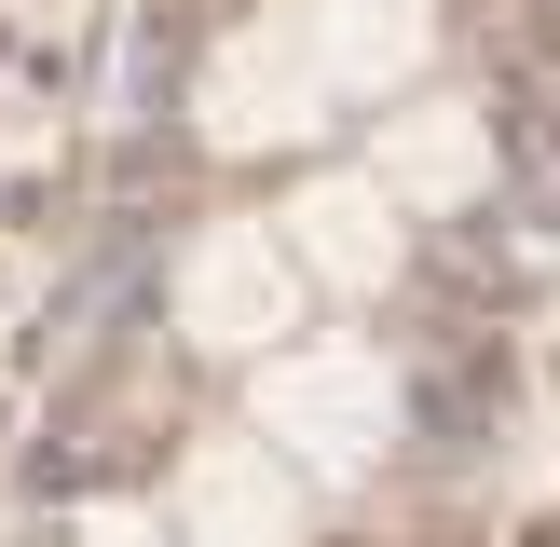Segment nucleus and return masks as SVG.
Returning <instances> with one entry per match:
<instances>
[{
	"mask_svg": "<svg viewBox=\"0 0 560 547\" xmlns=\"http://www.w3.org/2000/svg\"><path fill=\"white\" fill-rule=\"evenodd\" d=\"M260 438L315 479H355L397 438V370L370 342H273L260 356Z\"/></svg>",
	"mask_w": 560,
	"mask_h": 547,
	"instance_id": "f257e3e1",
	"label": "nucleus"
},
{
	"mask_svg": "<svg viewBox=\"0 0 560 547\" xmlns=\"http://www.w3.org/2000/svg\"><path fill=\"white\" fill-rule=\"evenodd\" d=\"M301 301H315V274L288 260L273 219H219V233L178 260V328H191V342H219V356L301 342Z\"/></svg>",
	"mask_w": 560,
	"mask_h": 547,
	"instance_id": "f03ea898",
	"label": "nucleus"
},
{
	"mask_svg": "<svg viewBox=\"0 0 560 547\" xmlns=\"http://www.w3.org/2000/svg\"><path fill=\"white\" fill-rule=\"evenodd\" d=\"M370 178L383 191H397V219L410 206H479V191H492V124H479V109H465V96H424V109H397V124H383V164H370Z\"/></svg>",
	"mask_w": 560,
	"mask_h": 547,
	"instance_id": "20e7f679",
	"label": "nucleus"
},
{
	"mask_svg": "<svg viewBox=\"0 0 560 547\" xmlns=\"http://www.w3.org/2000/svg\"><path fill=\"white\" fill-rule=\"evenodd\" d=\"M301 520H315V507H301V465L273 452L260 424L206 438V452L178 465V534L191 547H301Z\"/></svg>",
	"mask_w": 560,
	"mask_h": 547,
	"instance_id": "7ed1b4c3",
	"label": "nucleus"
},
{
	"mask_svg": "<svg viewBox=\"0 0 560 547\" xmlns=\"http://www.w3.org/2000/svg\"><path fill=\"white\" fill-rule=\"evenodd\" d=\"M301 42H315L328 96H383V82L424 69L438 14H424V0H315V14H301Z\"/></svg>",
	"mask_w": 560,
	"mask_h": 547,
	"instance_id": "0eeeda50",
	"label": "nucleus"
},
{
	"mask_svg": "<svg viewBox=\"0 0 560 547\" xmlns=\"http://www.w3.org/2000/svg\"><path fill=\"white\" fill-rule=\"evenodd\" d=\"M273 233H288V260L315 274V288H383V274H397V191L383 178H315Z\"/></svg>",
	"mask_w": 560,
	"mask_h": 547,
	"instance_id": "39448f33",
	"label": "nucleus"
},
{
	"mask_svg": "<svg viewBox=\"0 0 560 547\" xmlns=\"http://www.w3.org/2000/svg\"><path fill=\"white\" fill-rule=\"evenodd\" d=\"M315 109H328V69H315L301 27L233 42V55H219V82H206V124H219V137H301Z\"/></svg>",
	"mask_w": 560,
	"mask_h": 547,
	"instance_id": "423d86ee",
	"label": "nucleus"
},
{
	"mask_svg": "<svg viewBox=\"0 0 560 547\" xmlns=\"http://www.w3.org/2000/svg\"><path fill=\"white\" fill-rule=\"evenodd\" d=\"M55 547H164V534H151V520H124V507H96V520H69Z\"/></svg>",
	"mask_w": 560,
	"mask_h": 547,
	"instance_id": "6e6552de",
	"label": "nucleus"
}]
</instances>
